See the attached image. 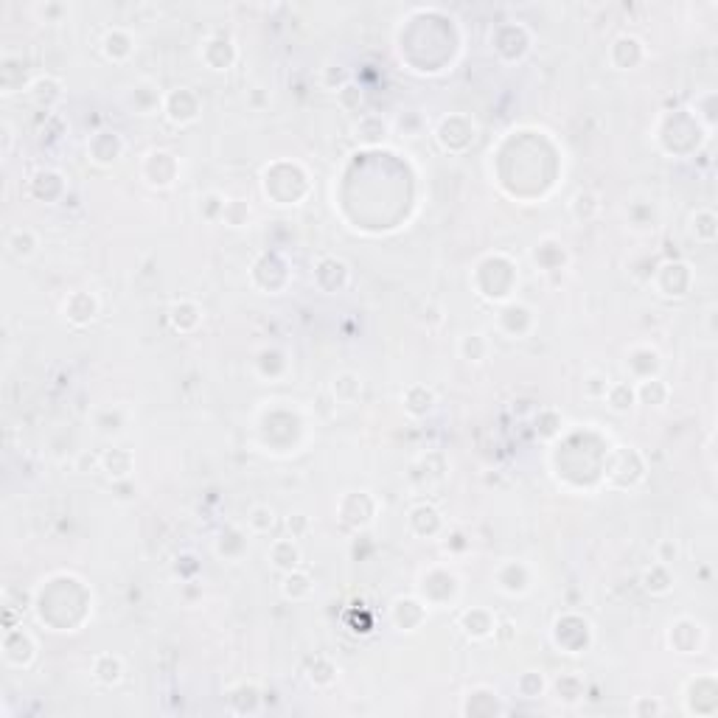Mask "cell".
<instances>
[{
	"mask_svg": "<svg viewBox=\"0 0 718 718\" xmlns=\"http://www.w3.org/2000/svg\"><path fill=\"white\" fill-rule=\"evenodd\" d=\"M273 561H275V567H283V570H292L295 567L298 561H301V553H298V547L292 544V542H286V539H281V542H275L273 544Z\"/></svg>",
	"mask_w": 718,
	"mask_h": 718,
	"instance_id": "6da1fadb",
	"label": "cell"
},
{
	"mask_svg": "<svg viewBox=\"0 0 718 718\" xmlns=\"http://www.w3.org/2000/svg\"><path fill=\"white\" fill-rule=\"evenodd\" d=\"M250 525H253V531H258V533L270 531V528L275 525V513H273V508H267V505L253 508V513H250Z\"/></svg>",
	"mask_w": 718,
	"mask_h": 718,
	"instance_id": "7a4b0ae2",
	"label": "cell"
}]
</instances>
